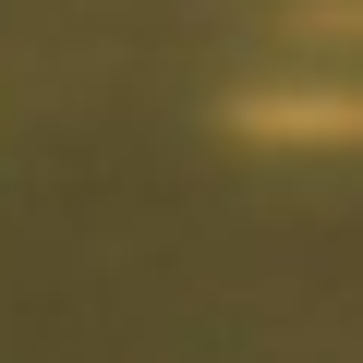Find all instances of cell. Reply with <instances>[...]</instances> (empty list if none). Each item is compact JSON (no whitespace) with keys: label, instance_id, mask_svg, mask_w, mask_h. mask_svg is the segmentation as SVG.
<instances>
[{"label":"cell","instance_id":"6da1fadb","mask_svg":"<svg viewBox=\"0 0 363 363\" xmlns=\"http://www.w3.org/2000/svg\"><path fill=\"white\" fill-rule=\"evenodd\" d=\"M242 133H267V145H363V85H255Z\"/></svg>","mask_w":363,"mask_h":363}]
</instances>
